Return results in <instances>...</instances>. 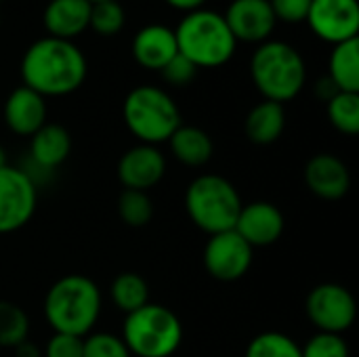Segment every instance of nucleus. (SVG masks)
Listing matches in <instances>:
<instances>
[{"label": "nucleus", "mask_w": 359, "mask_h": 357, "mask_svg": "<svg viewBox=\"0 0 359 357\" xmlns=\"http://www.w3.org/2000/svg\"><path fill=\"white\" fill-rule=\"evenodd\" d=\"M124 124L145 145H158L181 126V112L172 97L151 84L133 88L122 105Z\"/></svg>", "instance_id": "obj_7"}, {"label": "nucleus", "mask_w": 359, "mask_h": 357, "mask_svg": "<svg viewBox=\"0 0 359 357\" xmlns=\"http://www.w3.org/2000/svg\"><path fill=\"white\" fill-rule=\"evenodd\" d=\"M305 185L322 200H341L351 187L347 164L332 154H316L305 164Z\"/></svg>", "instance_id": "obj_15"}, {"label": "nucleus", "mask_w": 359, "mask_h": 357, "mask_svg": "<svg viewBox=\"0 0 359 357\" xmlns=\"http://www.w3.org/2000/svg\"><path fill=\"white\" fill-rule=\"evenodd\" d=\"M185 210L196 227L215 236L236 227L242 198L231 181L221 175H200L185 191Z\"/></svg>", "instance_id": "obj_6"}, {"label": "nucleus", "mask_w": 359, "mask_h": 357, "mask_svg": "<svg viewBox=\"0 0 359 357\" xmlns=\"http://www.w3.org/2000/svg\"><path fill=\"white\" fill-rule=\"evenodd\" d=\"M90 4H95V2H105V0H88Z\"/></svg>", "instance_id": "obj_38"}, {"label": "nucleus", "mask_w": 359, "mask_h": 357, "mask_svg": "<svg viewBox=\"0 0 359 357\" xmlns=\"http://www.w3.org/2000/svg\"><path fill=\"white\" fill-rule=\"evenodd\" d=\"M82 345L84 339L80 337L53 332V337L48 339L42 351V357H82Z\"/></svg>", "instance_id": "obj_32"}, {"label": "nucleus", "mask_w": 359, "mask_h": 357, "mask_svg": "<svg viewBox=\"0 0 359 357\" xmlns=\"http://www.w3.org/2000/svg\"><path fill=\"white\" fill-rule=\"evenodd\" d=\"M82 357H133L124 341L109 332H90L84 337Z\"/></svg>", "instance_id": "obj_29"}, {"label": "nucleus", "mask_w": 359, "mask_h": 357, "mask_svg": "<svg viewBox=\"0 0 359 357\" xmlns=\"http://www.w3.org/2000/svg\"><path fill=\"white\" fill-rule=\"evenodd\" d=\"M116 175L124 189L147 191L164 179L166 158L156 145L139 143L124 151V156L118 160Z\"/></svg>", "instance_id": "obj_12"}, {"label": "nucleus", "mask_w": 359, "mask_h": 357, "mask_svg": "<svg viewBox=\"0 0 359 357\" xmlns=\"http://www.w3.org/2000/svg\"><path fill=\"white\" fill-rule=\"evenodd\" d=\"M229 32L242 42H265L273 27L276 15L269 0H233L223 15Z\"/></svg>", "instance_id": "obj_13"}, {"label": "nucleus", "mask_w": 359, "mask_h": 357, "mask_svg": "<svg viewBox=\"0 0 359 357\" xmlns=\"http://www.w3.org/2000/svg\"><path fill=\"white\" fill-rule=\"evenodd\" d=\"M168 145H170V151L172 156L185 164V166H204L210 158H212V151H215V145H212V139L208 137L206 130L198 128V126H179L172 137L168 139Z\"/></svg>", "instance_id": "obj_21"}, {"label": "nucleus", "mask_w": 359, "mask_h": 357, "mask_svg": "<svg viewBox=\"0 0 359 357\" xmlns=\"http://www.w3.org/2000/svg\"><path fill=\"white\" fill-rule=\"evenodd\" d=\"M15 357H42V351L36 343L23 341L15 347Z\"/></svg>", "instance_id": "obj_35"}, {"label": "nucleus", "mask_w": 359, "mask_h": 357, "mask_svg": "<svg viewBox=\"0 0 359 357\" xmlns=\"http://www.w3.org/2000/svg\"><path fill=\"white\" fill-rule=\"evenodd\" d=\"M328 118L343 135L359 133V93H339L328 101Z\"/></svg>", "instance_id": "obj_25"}, {"label": "nucleus", "mask_w": 359, "mask_h": 357, "mask_svg": "<svg viewBox=\"0 0 359 357\" xmlns=\"http://www.w3.org/2000/svg\"><path fill=\"white\" fill-rule=\"evenodd\" d=\"M126 15L118 0H105L90 4V21L88 27H93L101 36H114L124 27Z\"/></svg>", "instance_id": "obj_28"}, {"label": "nucleus", "mask_w": 359, "mask_h": 357, "mask_svg": "<svg viewBox=\"0 0 359 357\" xmlns=\"http://www.w3.org/2000/svg\"><path fill=\"white\" fill-rule=\"evenodd\" d=\"M339 93H341V90L337 88V84H334L328 76H324V78L316 84V95H318L322 101H326V103H328L334 95H339Z\"/></svg>", "instance_id": "obj_34"}, {"label": "nucleus", "mask_w": 359, "mask_h": 357, "mask_svg": "<svg viewBox=\"0 0 359 357\" xmlns=\"http://www.w3.org/2000/svg\"><path fill=\"white\" fill-rule=\"evenodd\" d=\"M109 297H111V303L116 305V309H120L128 316L149 303V286L139 274L124 271L111 282Z\"/></svg>", "instance_id": "obj_23"}, {"label": "nucleus", "mask_w": 359, "mask_h": 357, "mask_svg": "<svg viewBox=\"0 0 359 357\" xmlns=\"http://www.w3.org/2000/svg\"><path fill=\"white\" fill-rule=\"evenodd\" d=\"M48 36L72 40L80 36L90 21L88 0H50L42 15Z\"/></svg>", "instance_id": "obj_19"}, {"label": "nucleus", "mask_w": 359, "mask_h": 357, "mask_svg": "<svg viewBox=\"0 0 359 357\" xmlns=\"http://www.w3.org/2000/svg\"><path fill=\"white\" fill-rule=\"evenodd\" d=\"M72 154V137L61 124H44L29 137V158L32 168L42 173H53Z\"/></svg>", "instance_id": "obj_18"}, {"label": "nucleus", "mask_w": 359, "mask_h": 357, "mask_svg": "<svg viewBox=\"0 0 359 357\" xmlns=\"http://www.w3.org/2000/svg\"><path fill=\"white\" fill-rule=\"evenodd\" d=\"M305 311L320 332L343 335L358 318V303L343 284L324 282L307 295Z\"/></svg>", "instance_id": "obj_8"}, {"label": "nucleus", "mask_w": 359, "mask_h": 357, "mask_svg": "<svg viewBox=\"0 0 359 357\" xmlns=\"http://www.w3.org/2000/svg\"><path fill=\"white\" fill-rule=\"evenodd\" d=\"M135 357H170L183 343V324L164 305L147 303L126 316L120 337Z\"/></svg>", "instance_id": "obj_5"}, {"label": "nucleus", "mask_w": 359, "mask_h": 357, "mask_svg": "<svg viewBox=\"0 0 359 357\" xmlns=\"http://www.w3.org/2000/svg\"><path fill=\"white\" fill-rule=\"evenodd\" d=\"M303 357H349V345L343 339V335H328L318 332L307 341L305 347H301Z\"/></svg>", "instance_id": "obj_30"}, {"label": "nucleus", "mask_w": 359, "mask_h": 357, "mask_svg": "<svg viewBox=\"0 0 359 357\" xmlns=\"http://www.w3.org/2000/svg\"><path fill=\"white\" fill-rule=\"evenodd\" d=\"M206 0H166V4H170L172 8L177 11H185V13H191V11H198L204 6Z\"/></svg>", "instance_id": "obj_36"}, {"label": "nucleus", "mask_w": 359, "mask_h": 357, "mask_svg": "<svg viewBox=\"0 0 359 357\" xmlns=\"http://www.w3.org/2000/svg\"><path fill=\"white\" fill-rule=\"evenodd\" d=\"M27 335H29L27 314L11 301H0V347L15 349L19 343L27 341Z\"/></svg>", "instance_id": "obj_24"}, {"label": "nucleus", "mask_w": 359, "mask_h": 357, "mask_svg": "<svg viewBox=\"0 0 359 357\" xmlns=\"http://www.w3.org/2000/svg\"><path fill=\"white\" fill-rule=\"evenodd\" d=\"M246 137L255 145H271L276 143L286 128V112L282 103L261 101L246 116Z\"/></svg>", "instance_id": "obj_20"}, {"label": "nucleus", "mask_w": 359, "mask_h": 357, "mask_svg": "<svg viewBox=\"0 0 359 357\" xmlns=\"http://www.w3.org/2000/svg\"><path fill=\"white\" fill-rule=\"evenodd\" d=\"M318 38L330 44H341L358 38V0H311L307 19Z\"/></svg>", "instance_id": "obj_11"}, {"label": "nucleus", "mask_w": 359, "mask_h": 357, "mask_svg": "<svg viewBox=\"0 0 359 357\" xmlns=\"http://www.w3.org/2000/svg\"><path fill=\"white\" fill-rule=\"evenodd\" d=\"M244 357H303L301 347L284 332H261L257 335L248 347Z\"/></svg>", "instance_id": "obj_27"}, {"label": "nucleus", "mask_w": 359, "mask_h": 357, "mask_svg": "<svg viewBox=\"0 0 359 357\" xmlns=\"http://www.w3.org/2000/svg\"><path fill=\"white\" fill-rule=\"evenodd\" d=\"M160 72H162V76H164V80L168 84H172V86H185V84H189L196 78L198 67L189 59H185L181 53H177Z\"/></svg>", "instance_id": "obj_31"}, {"label": "nucleus", "mask_w": 359, "mask_h": 357, "mask_svg": "<svg viewBox=\"0 0 359 357\" xmlns=\"http://www.w3.org/2000/svg\"><path fill=\"white\" fill-rule=\"evenodd\" d=\"M233 229L252 248L271 246L284 234V215L271 202H250L242 206Z\"/></svg>", "instance_id": "obj_14"}, {"label": "nucleus", "mask_w": 359, "mask_h": 357, "mask_svg": "<svg viewBox=\"0 0 359 357\" xmlns=\"http://www.w3.org/2000/svg\"><path fill=\"white\" fill-rule=\"evenodd\" d=\"M255 248L236 231H223L208 238L204 246V269L219 282H236L244 278L252 265Z\"/></svg>", "instance_id": "obj_10"}, {"label": "nucleus", "mask_w": 359, "mask_h": 357, "mask_svg": "<svg viewBox=\"0 0 359 357\" xmlns=\"http://www.w3.org/2000/svg\"><path fill=\"white\" fill-rule=\"evenodd\" d=\"M175 38L179 53L189 59L198 69H212L225 65L233 57L238 44L223 15L208 8L187 13L177 25Z\"/></svg>", "instance_id": "obj_4"}, {"label": "nucleus", "mask_w": 359, "mask_h": 357, "mask_svg": "<svg viewBox=\"0 0 359 357\" xmlns=\"http://www.w3.org/2000/svg\"><path fill=\"white\" fill-rule=\"evenodd\" d=\"M38 206V185L19 166L0 168V234L19 231Z\"/></svg>", "instance_id": "obj_9"}, {"label": "nucleus", "mask_w": 359, "mask_h": 357, "mask_svg": "<svg viewBox=\"0 0 359 357\" xmlns=\"http://www.w3.org/2000/svg\"><path fill=\"white\" fill-rule=\"evenodd\" d=\"M23 86L42 97H63L78 90L86 78V59L72 40L40 38L21 57Z\"/></svg>", "instance_id": "obj_1"}, {"label": "nucleus", "mask_w": 359, "mask_h": 357, "mask_svg": "<svg viewBox=\"0 0 359 357\" xmlns=\"http://www.w3.org/2000/svg\"><path fill=\"white\" fill-rule=\"evenodd\" d=\"M177 53L179 48H177L175 29L162 23L145 25L143 29L137 32L133 40V57L145 69L160 72Z\"/></svg>", "instance_id": "obj_17"}, {"label": "nucleus", "mask_w": 359, "mask_h": 357, "mask_svg": "<svg viewBox=\"0 0 359 357\" xmlns=\"http://www.w3.org/2000/svg\"><path fill=\"white\" fill-rule=\"evenodd\" d=\"M328 78L341 93H359V40L334 44Z\"/></svg>", "instance_id": "obj_22"}, {"label": "nucleus", "mask_w": 359, "mask_h": 357, "mask_svg": "<svg viewBox=\"0 0 359 357\" xmlns=\"http://www.w3.org/2000/svg\"><path fill=\"white\" fill-rule=\"evenodd\" d=\"M101 303V290L90 278L80 274L63 276L44 297V318L53 332L84 339L99 322Z\"/></svg>", "instance_id": "obj_2"}, {"label": "nucleus", "mask_w": 359, "mask_h": 357, "mask_svg": "<svg viewBox=\"0 0 359 357\" xmlns=\"http://www.w3.org/2000/svg\"><path fill=\"white\" fill-rule=\"evenodd\" d=\"M6 166V154H4V149L0 147V168H4Z\"/></svg>", "instance_id": "obj_37"}, {"label": "nucleus", "mask_w": 359, "mask_h": 357, "mask_svg": "<svg viewBox=\"0 0 359 357\" xmlns=\"http://www.w3.org/2000/svg\"><path fill=\"white\" fill-rule=\"evenodd\" d=\"M118 217L128 227H145L154 219V204L147 191L124 189L118 198Z\"/></svg>", "instance_id": "obj_26"}, {"label": "nucleus", "mask_w": 359, "mask_h": 357, "mask_svg": "<svg viewBox=\"0 0 359 357\" xmlns=\"http://www.w3.org/2000/svg\"><path fill=\"white\" fill-rule=\"evenodd\" d=\"M4 122L19 137H32L46 124V101L27 86H17L4 101Z\"/></svg>", "instance_id": "obj_16"}, {"label": "nucleus", "mask_w": 359, "mask_h": 357, "mask_svg": "<svg viewBox=\"0 0 359 357\" xmlns=\"http://www.w3.org/2000/svg\"><path fill=\"white\" fill-rule=\"evenodd\" d=\"M250 78L265 101H292L305 86L307 67L301 53L282 40H265L250 59Z\"/></svg>", "instance_id": "obj_3"}, {"label": "nucleus", "mask_w": 359, "mask_h": 357, "mask_svg": "<svg viewBox=\"0 0 359 357\" xmlns=\"http://www.w3.org/2000/svg\"><path fill=\"white\" fill-rule=\"evenodd\" d=\"M269 6L276 15V21L282 19L286 23H301L307 19L311 0H269Z\"/></svg>", "instance_id": "obj_33"}]
</instances>
